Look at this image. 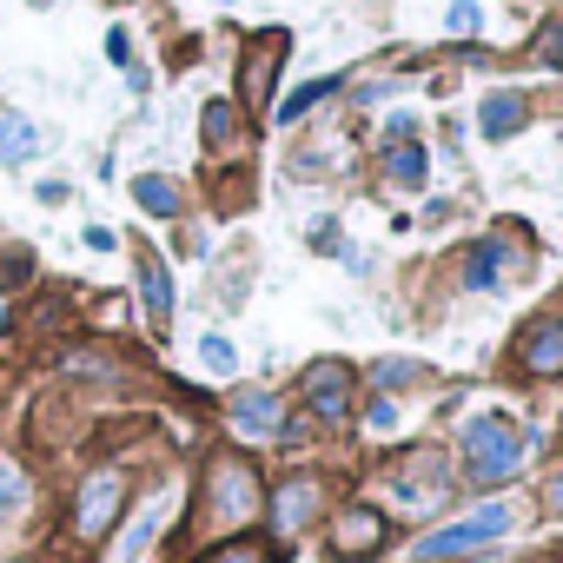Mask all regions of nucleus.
I'll list each match as a JSON object with an SVG mask.
<instances>
[{
  "label": "nucleus",
  "mask_w": 563,
  "mask_h": 563,
  "mask_svg": "<svg viewBox=\"0 0 563 563\" xmlns=\"http://www.w3.org/2000/svg\"><path fill=\"white\" fill-rule=\"evenodd\" d=\"M517 464H523L517 424H504V418H471L464 424V471H471V484H504V477H517Z\"/></svg>",
  "instance_id": "f257e3e1"
},
{
  "label": "nucleus",
  "mask_w": 563,
  "mask_h": 563,
  "mask_svg": "<svg viewBox=\"0 0 563 563\" xmlns=\"http://www.w3.org/2000/svg\"><path fill=\"white\" fill-rule=\"evenodd\" d=\"M510 530V504H477L471 517H457V523H444V530H431L424 543H418V563H444V556H471V550H484V543H497Z\"/></svg>",
  "instance_id": "f03ea898"
},
{
  "label": "nucleus",
  "mask_w": 563,
  "mask_h": 563,
  "mask_svg": "<svg viewBox=\"0 0 563 563\" xmlns=\"http://www.w3.org/2000/svg\"><path fill=\"white\" fill-rule=\"evenodd\" d=\"M120 504H126V477H120V471H93V477L80 484V497H74V517H67L74 543H100V537L113 530Z\"/></svg>",
  "instance_id": "7ed1b4c3"
},
{
  "label": "nucleus",
  "mask_w": 563,
  "mask_h": 563,
  "mask_svg": "<svg viewBox=\"0 0 563 563\" xmlns=\"http://www.w3.org/2000/svg\"><path fill=\"white\" fill-rule=\"evenodd\" d=\"M206 510H212V523H245L252 510H258V477H252V464H239V457H219L212 464V477H206Z\"/></svg>",
  "instance_id": "20e7f679"
},
{
  "label": "nucleus",
  "mask_w": 563,
  "mask_h": 563,
  "mask_svg": "<svg viewBox=\"0 0 563 563\" xmlns=\"http://www.w3.org/2000/svg\"><path fill=\"white\" fill-rule=\"evenodd\" d=\"M278 54H286V34H258L252 47H245V107L258 113L265 100H272V80H278Z\"/></svg>",
  "instance_id": "39448f33"
},
{
  "label": "nucleus",
  "mask_w": 563,
  "mask_h": 563,
  "mask_svg": "<svg viewBox=\"0 0 563 563\" xmlns=\"http://www.w3.org/2000/svg\"><path fill=\"white\" fill-rule=\"evenodd\" d=\"M306 405H312L319 418H345V411H352V372H345L339 358L312 365V372H306Z\"/></svg>",
  "instance_id": "423d86ee"
},
{
  "label": "nucleus",
  "mask_w": 563,
  "mask_h": 563,
  "mask_svg": "<svg viewBox=\"0 0 563 563\" xmlns=\"http://www.w3.org/2000/svg\"><path fill=\"white\" fill-rule=\"evenodd\" d=\"M312 510H319V484H312V477H292V484L272 490V523H278V537H299V530L312 523Z\"/></svg>",
  "instance_id": "0eeeda50"
},
{
  "label": "nucleus",
  "mask_w": 563,
  "mask_h": 563,
  "mask_svg": "<svg viewBox=\"0 0 563 563\" xmlns=\"http://www.w3.org/2000/svg\"><path fill=\"white\" fill-rule=\"evenodd\" d=\"M378 543H385V517L365 510V504H352V510L332 523V550H339V556H365V550H378Z\"/></svg>",
  "instance_id": "6e6552de"
},
{
  "label": "nucleus",
  "mask_w": 563,
  "mask_h": 563,
  "mask_svg": "<svg viewBox=\"0 0 563 563\" xmlns=\"http://www.w3.org/2000/svg\"><path fill=\"white\" fill-rule=\"evenodd\" d=\"M232 431L239 438H272L278 431V398L272 391H239L232 398Z\"/></svg>",
  "instance_id": "1a4fd4ad"
},
{
  "label": "nucleus",
  "mask_w": 563,
  "mask_h": 563,
  "mask_svg": "<svg viewBox=\"0 0 563 563\" xmlns=\"http://www.w3.org/2000/svg\"><path fill=\"white\" fill-rule=\"evenodd\" d=\"M140 292H146L153 325H166V319H173V278H166V265H159L153 252H140Z\"/></svg>",
  "instance_id": "9d476101"
},
{
  "label": "nucleus",
  "mask_w": 563,
  "mask_h": 563,
  "mask_svg": "<svg viewBox=\"0 0 563 563\" xmlns=\"http://www.w3.org/2000/svg\"><path fill=\"white\" fill-rule=\"evenodd\" d=\"M523 113H530V100L523 93H497V100H484V140H510L517 126H523Z\"/></svg>",
  "instance_id": "9b49d317"
},
{
  "label": "nucleus",
  "mask_w": 563,
  "mask_h": 563,
  "mask_svg": "<svg viewBox=\"0 0 563 563\" xmlns=\"http://www.w3.org/2000/svg\"><path fill=\"white\" fill-rule=\"evenodd\" d=\"M523 365L530 372H563V325H537L523 339Z\"/></svg>",
  "instance_id": "f8f14e48"
},
{
  "label": "nucleus",
  "mask_w": 563,
  "mask_h": 563,
  "mask_svg": "<svg viewBox=\"0 0 563 563\" xmlns=\"http://www.w3.org/2000/svg\"><path fill=\"white\" fill-rule=\"evenodd\" d=\"M133 199H140L146 212H159V219H173V212H179V186H173V179H159V173H140V179H133Z\"/></svg>",
  "instance_id": "ddd939ff"
},
{
  "label": "nucleus",
  "mask_w": 563,
  "mask_h": 563,
  "mask_svg": "<svg viewBox=\"0 0 563 563\" xmlns=\"http://www.w3.org/2000/svg\"><path fill=\"white\" fill-rule=\"evenodd\" d=\"M153 530H159V504H146V510H140V523H133V530L120 537L113 563H140V556H146V543H153Z\"/></svg>",
  "instance_id": "4468645a"
},
{
  "label": "nucleus",
  "mask_w": 563,
  "mask_h": 563,
  "mask_svg": "<svg viewBox=\"0 0 563 563\" xmlns=\"http://www.w3.org/2000/svg\"><path fill=\"white\" fill-rule=\"evenodd\" d=\"M34 146H41V133H34L27 120H8V126H0V159H8V166H21Z\"/></svg>",
  "instance_id": "2eb2a0df"
},
{
  "label": "nucleus",
  "mask_w": 563,
  "mask_h": 563,
  "mask_svg": "<svg viewBox=\"0 0 563 563\" xmlns=\"http://www.w3.org/2000/svg\"><path fill=\"white\" fill-rule=\"evenodd\" d=\"M332 87H339V80H312V87H299V93H292L286 107H278V120H286V126H292V120H299V113H312V107H319V100H325Z\"/></svg>",
  "instance_id": "dca6fc26"
},
{
  "label": "nucleus",
  "mask_w": 563,
  "mask_h": 563,
  "mask_svg": "<svg viewBox=\"0 0 563 563\" xmlns=\"http://www.w3.org/2000/svg\"><path fill=\"white\" fill-rule=\"evenodd\" d=\"M372 378H378V385H385V391H405V385H411V378H424V365H411V358H385V365H378V372H372Z\"/></svg>",
  "instance_id": "f3484780"
},
{
  "label": "nucleus",
  "mask_w": 563,
  "mask_h": 563,
  "mask_svg": "<svg viewBox=\"0 0 563 563\" xmlns=\"http://www.w3.org/2000/svg\"><path fill=\"white\" fill-rule=\"evenodd\" d=\"M391 179H398V186H418V179H424V153H418V146H398V153H391Z\"/></svg>",
  "instance_id": "a211bd4d"
},
{
  "label": "nucleus",
  "mask_w": 563,
  "mask_h": 563,
  "mask_svg": "<svg viewBox=\"0 0 563 563\" xmlns=\"http://www.w3.org/2000/svg\"><path fill=\"white\" fill-rule=\"evenodd\" d=\"M225 140H232V107L212 100V107H206V146H225Z\"/></svg>",
  "instance_id": "6ab92c4d"
},
{
  "label": "nucleus",
  "mask_w": 563,
  "mask_h": 563,
  "mask_svg": "<svg viewBox=\"0 0 563 563\" xmlns=\"http://www.w3.org/2000/svg\"><path fill=\"white\" fill-rule=\"evenodd\" d=\"M199 358H206L212 372H232V365H239V352H232V345H225L219 332H206V339H199Z\"/></svg>",
  "instance_id": "aec40b11"
},
{
  "label": "nucleus",
  "mask_w": 563,
  "mask_h": 563,
  "mask_svg": "<svg viewBox=\"0 0 563 563\" xmlns=\"http://www.w3.org/2000/svg\"><path fill=\"white\" fill-rule=\"evenodd\" d=\"M471 286H484V292H497V245H484V252L471 258Z\"/></svg>",
  "instance_id": "412c9836"
},
{
  "label": "nucleus",
  "mask_w": 563,
  "mask_h": 563,
  "mask_svg": "<svg viewBox=\"0 0 563 563\" xmlns=\"http://www.w3.org/2000/svg\"><path fill=\"white\" fill-rule=\"evenodd\" d=\"M477 21H484V14H477V0H451V14H444L451 34H477Z\"/></svg>",
  "instance_id": "4be33fe9"
},
{
  "label": "nucleus",
  "mask_w": 563,
  "mask_h": 563,
  "mask_svg": "<svg viewBox=\"0 0 563 563\" xmlns=\"http://www.w3.org/2000/svg\"><path fill=\"white\" fill-rule=\"evenodd\" d=\"M212 563H272V556H265L258 543H225V550H219Z\"/></svg>",
  "instance_id": "5701e85b"
},
{
  "label": "nucleus",
  "mask_w": 563,
  "mask_h": 563,
  "mask_svg": "<svg viewBox=\"0 0 563 563\" xmlns=\"http://www.w3.org/2000/svg\"><path fill=\"white\" fill-rule=\"evenodd\" d=\"M14 504H21V477H14V471H0V517H8Z\"/></svg>",
  "instance_id": "b1692460"
},
{
  "label": "nucleus",
  "mask_w": 563,
  "mask_h": 563,
  "mask_svg": "<svg viewBox=\"0 0 563 563\" xmlns=\"http://www.w3.org/2000/svg\"><path fill=\"white\" fill-rule=\"evenodd\" d=\"M550 510H563V477H556V484H550Z\"/></svg>",
  "instance_id": "393cba45"
}]
</instances>
